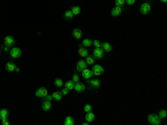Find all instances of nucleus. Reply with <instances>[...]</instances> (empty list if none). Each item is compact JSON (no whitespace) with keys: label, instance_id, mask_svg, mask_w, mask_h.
Here are the masks:
<instances>
[{"label":"nucleus","instance_id":"obj_29","mask_svg":"<svg viewBox=\"0 0 167 125\" xmlns=\"http://www.w3.org/2000/svg\"><path fill=\"white\" fill-rule=\"evenodd\" d=\"M125 5V0H115V6L123 7Z\"/></svg>","mask_w":167,"mask_h":125},{"label":"nucleus","instance_id":"obj_17","mask_svg":"<svg viewBox=\"0 0 167 125\" xmlns=\"http://www.w3.org/2000/svg\"><path fill=\"white\" fill-rule=\"evenodd\" d=\"M85 118H86V122H88V123H91L92 121L95 119V114L92 113V112H87L86 113V116H85Z\"/></svg>","mask_w":167,"mask_h":125},{"label":"nucleus","instance_id":"obj_25","mask_svg":"<svg viewBox=\"0 0 167 125\" xmlns=\"http://www.w3.org/2000/svg\"><path fill=\"white\" fill-rule=\"evenodd\" d=\"M87 65H94L95 64V57L94 56H90V55H88V56L86 57V60Z\"/></svg>","mask_w":167,"mask_h":125},{"label":"nucleus","instance_id":"obj_19","mask_svg":"<svg viewBox=\"0 0 167 125\" xmlns=\"http://www.w3.org/2000/svg\"><path fill=\"white\" fill-rule=\"evenodd\" d=\"M64 124L65 125H74L75 124V118L73 116H66L65 121H64Z\"/></svg>","mask_w":167,"mask_h":125},{"label":"nucleus","instance_id":"obj_10","mask_svg":"<svg viewBox=\"0 0 167 125\" xmlns=\"http://www.w3.org/2000/svg\"><path fill=\"white\" fill-rule=\"evenodd\" d=\"M85 68H87V62L85 60H83V59H80V60L77 62L76 70L77 72H81V70H84Z\"/></svg>","mask_w":167,"mask_h":125},{"label":"nucleus","instance_id":"obj_21","mask_svg":"<svg viewBox=\"0 0 167 125\" xmlns=\"http://www.w3.org/2000/svg\"><path fill=\"white\" fill-rule=\"evenodd\" d=\"M52 100H55V101H61V98H63V94H61V92H53L52 93Z\"/></svg>","mask_w":167,"mask_h":125},{"label":"nucleus","instance_id":"obj_4","mask_svg":"<svg viewBox=\"0 0 167 125\" xmlns=\"http://www.w3.org/2000/svg\"><path fill=\"white\" fill-rule=\"evenodd\" d=\"M92 56L95 57V59H102L105 56V51L102 50L101 47H99V48H95L94 51H92Z\"/></svg>","mask_w":167,"mask_h":125},{"label":"nucleus","instance_id":"obj_24","mask_svg":"<svg viewBox=\"0 0 167 125\" xmlns=\"http://www.w3.org/2000/svg\"><path fill=\"white\" fill-rule=\"evenodd\" d=\"M64 16H65V19H67V20H70L74 18V14L71 12V10H66Z\"/></svg>","mask_w":167,"mask_h":125},{"label":"nucleus","instance_id":"obj_36","mask_svg":"<svg viewBox=\"0 0 167 125\" xmlns=\"http://www.w3.org/2000/svg\"><path fill=\"white\" fill-rule=\"evenodd\" d=\"M2 124L4 125H9V121H8V118H6V119H2Z\"/></svg>","mask_w":167,"mask_h":125},{"label":"nucleus","instance_id":"obj_30","mask_svg":"<svg viewBox=\"0 0 167 125\" xmlns=\"http://www.w3.org/2000/svg\"><path fill=\"white\" fill-rule=\"evenodd\" d=\"M84 109H85V112H86V113H87V112H90L91 109H92V106L90 105V104H86V105L84 106Z\"/></svg>","mask_w":167,"mask_h":125},{"label":"nucleus","instance_id":"obj_3","mask_svg":"<svg viewBox=\"0 0 167 125\" xmlns=\"http://www.w3.org/2000/svg\"><path fill=\"white\" fill-rule=\"evenodd\" d=\"M160 121L161 119L158 117L157 114H149L148 115V122H149L150 124H153V125H158V124H160Z\"/></svg>","mask_w":167,"mask_h":125},{"label":"nucleus","instance_id":"obj_2","mask_svg":"<svg viewBox=\"0 0 167 125\" xmlns=\"http://www.w3.org/2000/svg\"><path fill=\"white\" fill-rule=\"evenodd\" d=\"M151 10V6L148 1L143 2L142 6H140V14L142 15H148Z\"/></svg>","mask_w":167,"mask_h":125},{"label":"nucleus","instance_id":"obj_37","mask_svg":"<svg viewBox=\"0 0 167 125\" xmlns=\"http://www.w3.org/2000/svg\"><path fill=\"white\" fill-rule=\"evenodd\" d=\"M4 50H6V51H9V47H8V46H4Z\"/></svg>","mask_w":167,"mask_h":125},{"label":"nucleus","instance_id":"obj_5","mask_svg":"<svg viewBox=\"0 0 167 125\" xmlns=\"http://www.w3.org/2000/svg\"><path fill=\"white\" fill-rule=\"evenodd\" d=\"M10 56H11V58H19L20 56H21V49L18 48V47H12L11 49H10Z\"/></svg>","mask_w":167,"mask_h":125},{"label":"nucleus","instance_id":"obj_7","mask_svg":"<svg viewBox=\"0 0 167 125\" xmlns=\"http://www.w3.org/2000/svg\"><path fill=\"white\" fill-rule=\"evenodd\" d=\"M48 94V90L46 87H40L37 89V92H36V96L37 97H40V98H43L46 95Z\"/></svg>","mask_w":167,"mask_h":125},{"label":"nucleus","instance_id":"obj_9","mask_svg":"<svg viewBox=\"0 0 167 125\" xmlns=\"http://www.w3.org/2000/svg\"><path fill=\"white\" fill-rule=\"evenodd\" d=\"M87 83H88L89 85H90L91 88H98L100 86V80L97 78V79H87Z\"/></svg>","mask_w":167,"mask_h":125},{"label":"nucleus","instance_id":"obj_20","mask_svg":"<svg viewBox=\"0 0 167 125\" xmlns=\"http://www.w3.org/2000/svg\"><path fill=\"white\" fill-rule=\"evenodd\" d=\"M51 108V102L50 101H43L42 103V111L48 112Z\"/></svg>","mask_w":167,"mask_h":125},{"label":"nucleus","instance_id":"obj_23","mask_svg":"<svg viewBox=\"0 0 167 125\" xmlns=\"http://www.w3.org/2000/svg\"><path fill=\"white\" fill-rule=\"evenodd\" d=\"M53 83H55V86H56V87H58V88H63V86H64L63 79H60V78H56V79L53 80Z\"/></svg>","mask_w":167,"mask_h":125},{"label":"nucleus","instance_id":"obj_31","mask_svg":"<svg viewBox=\"0 0 167 125\" xmlns=\"http://www.w3.org/2000/svg\"><path fill=\"white\" fill-rule=\"evenodd\" d=\"M73 82L74 83H78L79 82V75L77 74V73H75V74L73 75Z\"/></svg>","mask_w":167,"mask_h":125},{"label":"nucleus","instance_id":"obj_39","mask_svg":"<svg viewBox=\"0 0 167 125\" xmlns=\"http://www.w3.org/2000/svg\"><path fill=\"white\" fill-rule=\"evenodd\" d=\"M160 2H163V4H166L167 0H160Z\"/></svg>","mask_w":167,"mask_h":125},{"label":"nucleus","instance_id":"obj_12","mask_svg":"<svg viewBox=\"0 0 167 125\" xmlns=\"http://www.w3.org/2000/svg\"><path fill=\"white\" fill-rule=\"evenodd\" d=\"M74 89L78 93H83L85 89H86V86H85L83 83L78 82V83H75V86H74Z\"/></svg>","mask_w":167,"mask_h":125},{"label":"nucleus","instance_id":"obj_14","mask_svg":"<svg viewBox=\"0 0 167 125\" xmlns=\"http://www.w3.org/2000/svg\"><path fill=\"white\" fill-rule=\"evenodd\" d=\"M78 54H79V56H80V57H87L89 55V50L86 48V47H79Z\"/></svg>","mask_w":167,"mask_h":125},{"label":"nucleus","instance_id":"obj_13","mask_svg":"<svg viewBox=\"0 0 167 125\" xmlns=\"http://www.w3.org/2000/svg\"><path fill=\"white\" fill-rule=\"evenodd\" d=\"M100 47L102 48V50H104L105 53H110V51L113 50V47H112V45H110V43H108V41L101 44V46H100Z\"/></svg>","mask_w":167,"mask_h":125},{"label":"nucleus","instance_id":"obj_34","mask_svg":"<svg viewBox=\"0 0 167 125\" xmlns=\"http://www.w3.org/2000/svg\"><path fill=\"white\" fill-rule=\"evenodd\" d=\"M68 92H69V90L67 89L66 87H64L63 89H61V94H63V96H66V95H68Z\"/></svg>","mask_w":167,"mask_h":125},{"label":"nucleus","instance_id":"obj_38","mask_svg":"<svg viewBox=\"0 0 167 125\" xmlns=\"http://www.w3.org/2000/svg\"><path fill=\"white\" fill-rule=\"evenodd\" d=\"M19 70H20V68H19V67H17V66H16V68H15V72H17V73H18Z\"/></svg>","mask_w":167,"mask_h":125},{"label":"nucleus","instance_id":"obj_16","mask_svg":"<svg viewBox=\"0 0 167 125\" xmlns=\"http://www.w3.org/2000/svg\"><path fill=\"white\" fill-rule=\"evenodd\" d=\"M8 116H9V112H8V109L7 108H2V109H0V119H6V118H8Z\"/></svg>","mask_w":167,"mask_h":125},{"label":"nucleus","instance_id":"obj_22","mask_svg":"<svg viewBox=\"0 0 167 125\" xmlns=\"http://www.w3.org/2000/svg\"><path fill=\"white\" fill-rule=\"evenodd\" d=\"M15 68H16V65H15L14 62H11V61L7 62V65H6V69L8 70V72H15Z\"/></svg>","mask_w":167,"mask_h":125},{"label":"nucleus","instance_id":"obj_11","mask_svg":"<svg viewBox=\"0 0 167 125\" xmlns=\"http://www.w3.org/2000/svg\"><path fill=\"white\" fill-rule=\"evenodd\" d=\"M92 70L91 69H88V68H85L84 70H81V76H83L85 79H89V78H91L92 76Z\"/></svg>","mask_w":167,"mask_h":125},{"label":"nucleus","instance_id":"obj_8","mask_svg":"<svg viewBox=\"0 0 167 125\" xmlns=\"http://www.w3.org/2000/svg\"><path fill=\"white\" fill-rule=\"evenodd\" d=\"M123 12V9L122 7H118V6H115L114 8L112 9V11H110V14H112L113 17H118V16H120Z\"/></svg>","mask_w":167,"mask_h":125},{"label":"nucleus","instance_id":"obj_32","mask_svg":"<svg viewBox=\"0 0 167 125\" xmlns=\"http://www.w3.org/2000/svg\"><path fill=\"white\" fill-rule=\"evenodd\" d=\"M92 45L95 46V48H99V47L101 46V44H100L99 40H94V41H92Z\"/></svg>","mask_w":167,"mask_h":125},{"label":"nucleus","instance_id":"obj_26","mask_svg":"<svg viewBox=\"0 0 167 125\" xmlns=\"http://www.w3.org/2000/svg\"><path fill=\"white\" fill-rule=\"evenodd\" d=\"M81 45H83V47H90L92 45V40H90V39H88V38H86V39H84L83 40V43H81Z\"/></svg>","mask_w":167,"mask_h":125},{"label":"nucleus","instance_id":"obj_15","mask_svg":"<svg viewBox=\"0 0 167 125\" xmlns=\"http://www.w3.org/2000/svg\"><path fill=\"white\" fill-rule=\"evenodd\" d=\"M73 36L76 39H80L81 37H83V31L79 29V28H75V29L73 30Z\"/></svg>","mask_w":167,"mask_h":125},{"label":"nucleus","instance_id":"obj_33","mask_svg":"<svg viewBox=\"0 0 167 125\" xmlns=\"http://www.w3.org/2000/svg\"><path fill=\"white\" fill-rule=\"evenodd\" d=\"M135 2H136V0H125V4L128 5V6H133Z\"/></svg>","mask_w":167,"mask_h":125},{"label":"nucleus","instance_id":"obj_1","mask_svg":"<svg viewBox=\"0 0 167 125\" xmlns=\"http://www.w3.org/2000/svg\"><path fill=\"white\" fill-rule=\"evenodd\" d=\"M91 70H92V74L96 75V76H100V75H102L105 73L104 67H102L101 65H99V64H96V65L94 64V66H92V69Z\"/></svg>","mask_w":167,"mask_h":125},{"label":"nucleus","instance_id":"obj_35","mask_svg":"<svg viewBox=\"0 0 167 125\" xmlns=\"http://www.w3.org/2000/svg\"><path fill=\"white\" fill-rule=\"evenodd\" d=\"M43 101H52V96H51V95H48V94H47V95H46L45 96V97H43Z\"/></svg>","mask_w":167,"mask_h":125},{"label":"nucleus","instance_id":"obj_6","mask_svg":"<svg viewBox=\"0 0 167 125\" xmlns=\"http://www.w3.org/2000/svg\"><path fill=\"white\" fill-rule=\"evenodd\" d=\"M4 44H5V46L11 47L16 44V40H15V38L12 37V36H6L4 39Z\"/></svg>","mask_w":167,"mask_h":125},{"label":"nucleus","instance_id":"obj_27","mask_svg":"<svg viewBox=\"0 0 167 125\" xmlns=\"http://www.w3.org/2000/svg\"><path fill=\"white\" fill-rule=\"evenodd\" d=\"M80 7H78V6H74V7H71V12L74 14V16L75 15H79L80 14Z\"/></svg>","mask_w":167,"mask_h":125},{"label":"nucleus","instance_id":"obj_18","mask_svg":"<svg viewBox=\"0 0 167 125\" xmlns=\"http://www.w3.org/2000/svg\"><path fill=\"white\" fill-rule=\"evenodd\" d=\"M74 86H75V83L73 82V79H71V80H67V82L64 83V87H66L68 90L74 89Z\"/></svg>","mask_w":167,"mask_h":125},{"label":"nucleus","instance_id":"obj_28","mask_svg":"<svg viewBox=\"0 0 167 125\" xmlns=\"http://www.w3.org/2000/svg\"><path fill=\"white\" fill-rule=\"evenodd\" d=\"M157 115H158V117L160 119H164V118H166V116H167V112L165 111V109H160Z\"/></svg>","mask_w":167,"mask_h":125}]
</instances>
